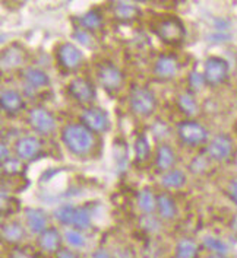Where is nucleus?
I'll list each match as a JSON object with an SVG mask.
<instances>
[{
    "instance_id": "obj_22",
    "label": "nucleus",
    "mask_w": 237,
    "mask_h": 258,
    "mask_svg": "<svg viewBox=\"0 0 237 258\" xmlns=\"http://www.w3.org/2000/svg\"><path fill=\"white\" fill-rule=\"evenodd\" d=\"M198 252V244L191 238H183L176 245V258H196Z\"/></svg>"
},
{
    "instance_id": "obj_36",
    "label": "nucleus",
    "mask_w": 237,
    "mask_h": 258,
    "mask_svg": "<svg viewBox=\"0 0 237 258\" xmlns=\"http://www.w3.org/2000/svg\"><path fill=\"white\" fill-rule=\"evenodd\" d=\"M191 169L192 172H202L207 169V159L204 156H198L194 162L191 163Z\"/></svg>"
},
{
    "instance_id": "obj_19",
    "label": "nucleus",
    "mask_w": 237,
    "mask_h": 258,
    "mask_svg": "<svg viewBox=\"0 0 237 258\" xmlns=\"http://www.w3.org/2000/svg\"><path fill=\"white\" fill-rule=\"evenodd\" d=\"M176 162V155L174 150L171 149L168 145H160L157 148V155H155V163L160 171H167Z\"/></svg>"
},
{
    "instance_id": "obj_23",
    "label": "nucleus",
    "mask_w": 237,
    "mask_h": 258,
    "mask_svg": "<svg viewBox=\"0 0 237 258\" xmlns=\"http://www.w3.org/2000/svg\"><path fill=\"white\" fill-rule=\"evenodd\" d=\"M24 78L28 85L34 86V88H42V86H47L49 85V76L47 73L41 70V69H35V68H29L25 70L24 73Z\"/></svg>"
},
{
    "instance_id": "obj_5",
    "label": "nucleus",
    "mask_w": 237,
    "mask_h": 258,
    "mask_svg": "<svg viewBox=\"0 0 237 258\" xmlns=\"http://www.w3.org/2000/svg\"><path fill=\"white\" fill-rule=\"evenodd\" d=\"M28 122L37 133L44 135V136L50 135L56 128V120H55L53 114L42 107H37V108H32L29 111Z\"/></svg>"
},
{
    "instance_id": "obj_32",
    "label": "nucleus",
    "mask_w": 237,
    "mask_h": 258,
    "mask_svg": "<svg viewBox=\"0 0 237 258\" xmlns=\"http://www.w3.org/2000/svg\"><path fill=\"white\" fill-rule=\"evenodd\" d=\"M139 226L144 229L145 232L148 233H153V232H157L160 229L161 223L157 216H154L153 213H144L142 216L139 218Z\"/></svg>"
},
{
    "instance_id": "obj_18",
    "label": "nucleus",
    "mask_w": 237,
    "mask_h": 258,
    "mask_svg": "<svg viewBox=\"0 0 237 258\" xmlns=\"http://www.w3.org/2000/svg\"><path fill=\"white\" fill-rule=\"evenodd\" d=\"M25 60V51L18 47V45H11L2 53V66L3 69H14L22 64Z\"/></svg>"
},
{
    "instance_id": "obj_14",
    "label": "nucleus",
    "mask_w": 237,
    "mask_h": 258,
    "mask_svg": "<svg viewBox=\"0 0 237 258\" xmlns=\"http://www.w3.org/2000/svg\"><path fill=\"white\" fill-rule=\"evenodd\" d=\"M0 105L2 109L8 114H16L24 108V98L15 89H5L0 94Z\"/></svg>"
},
{
    "instance_id": "obj_9",
    "label": "nucleus",
    "mask_w": 237,
    "mask_h": 258,
    "mask_svg": "<svg viewBox=\"0 0 237 258\" xmlns=\"http://www.w3.org/2000/svg\"><path fill=\"white\" fill-rule=\"evenodd\" d=\"M208 156L214 161L223 162L233 155V140L227 135H217L208 143Z\"/></svg>"
},
{
    "instance_id": "obj_12",
    "label": "nucleus",
    "mask_w": 237,
    "mask_h": 258,
    "mask_svg": "<svg viewBox=\"0 0 237 258\" xmlns=\"http://www.w3.org/2000/svg\"><path fill=\"white\" fill-rule=\"evenodd\" d=\"M41 149V142L34 136H24L18 139V142L15 143V152L18 155L19 159L29 161L32 158H35V155Z\"/></svg>"
},
{
    "instance_id": "obj_10",
    "label": "nucleus",
    "mask_w": 237,
    "mask_h": 258,
    "mask_svg": "<svg viewBox=\"0 0 237 258\" xmlns=\"http://www.w3.org/2000/svg\"><path fill=\"white\" fill-rule=\"evenodd\" d=\"M57 60L62 68L66 70H75L82 63V53L76 45L65 42L57 47Z\"/></svg>"
},
{
    "instance_id": "obj_21",
    "label": "nucleus",
    "mask_w": 237,
    "mask_h": 258,
    "mask_svg": "<svg viewBox=\"0 0 237 258\" xmlns=\"http://www.w3.org/2000/svg\"><path fill=\"white\" fill-rule=\"evenodd\" d=\"M157 209H158V213L163 219H174L176 213H177V209H176V204L174 200L168 196V194H160L157 197Z\"/></svg>"
},
{
    "instance_id": "obj_41",
    "label": "nucleus",
    "mask_w": 237,
    "mask_h": 258,
    "mask_svg": "<svg viewBox=\"0 0 237 258\" xmlns=\"http://www.w3.org/2000/svg\"><path fill=\"white\" fill-rule=\"evenodd\" d=\"M230 231H231V233L237 238V213L233 216L231 222H230Z\"/></svg>"
},
{
    "instance_id": "obj_28",
    "label": "nucleus",
    "mask_w": 237,
    "mask_h": 258,
    "mask_svg": "<svg viewBox=\"0 0 237 258\" xmlns=\"http://www.w3.org/2000/svg\"><path fill=\"white\" fill-rule=\"evenodd\" d=\"M79 24H81V27L86 29V31H94V29H98V28L101 27V24H103V16L101 14L98 12V11H89V12H86L85 15H82L81 18H79Z\"/></svg>"
},
{
    "instance_id": "obj_11",
    "label": "nucleus",
    "mask_w": 237,
    "mask_h": 258,
    "mask_svg": "<svg viewBox=\"0 0 237 258\" xmlns=\"http://www.w3.org/2000/svg\"><path fill=\"white\" fill-rule=\"evenodd\" d=\"M69 94L81 104H89L96 99V88L84 78H75L69 83Z\"/></svg>"
},
{
    "instance_id": "obj_29",
    "label": "nucleus",
    "mask_w": 237,
    "mask_h": 258,
    "mask_svg": "<svg viewBox=\"0 0 237 258\" xmlns=\"http://www.w3.org/2000/svg\"><path fill=\"white\" fill-rule=\"evenodd\" d=\"M75 213H76V207H73L70 204H63L55 212V218L62 225H73Z\"/></svg>"
},
{
    "instance_id": "obj_34",
    "label": "nucleus",
    "mask_w": 237,
    "mask_h": 258,
    "mask_svg": "<svg viewBox=\"0 0 237 258\" xmlns=\"http://www.w3.org/2000/svg\"><path fill=\"white\" fill-rule=\"evenodd\" d=\"M187 82H189L191 89L196 92V91H201V89L204 88V85H205V82L207 81H205V76H204V75H201L199 72L194 70V72H191Z\"/></svg>"
},
{
    "instance_id": "obj_1",
    "label": "nucleus",
    "mask_w": 237,
    "mask_h": 258,
    "mask_svg": "<svg viewBox=\"0 0 237 258\" xmlns=\"http://www.w3.org/2000/svg\"><path fill=\"white\" fill-rule=\"evenodd\" d=\"M62 142L75 155H85L94 148V135L84 124H68L62 130Z\"/></svg>"
},
{
    "instance_id": "obj_2",
    "label": "nucleus",
    "mask_w": 237,
    "mask_h": 258,
    "mask_svg": "<svg viewBox=\"0 0 237 258\" xmlns=\"http://www.w3.org/2000/svg\"><path fill=\"white\" fill-rule=\"evenodd\" d=\"M129 105L136 115L148 117L157 108V99L150 89L133 88L130 95H129Z\"/></svg>"
},
{
    "instance_id": "obj_17",
    "label": "nucleus",
    "mask_w": 237,
    "mask_h": 258,
    "mask_svg": "<svg viewBox=\"0 0 237 258\" xmlns=\"http://www.w3.org/2000/svg\"><path fill=\"white\" fill-rule=\"evenodd\" d=\"M25 238L24 226L19 222H8L2 225V239L8 244H18Z\"/></svg>"
},
{
    "instance_id": "obj_25",
    "label": "nucleus",
    "mask_w": 237,
    "mask_h": 258,
    "mask_svg": "<svg viewBox=\"0 0 237 258\" xmlns=\"http://www.w3.org/2000/svg\"><path fill=\"white\" fill-rule=\"evenodd\" d=\"M179 108L186 114V115H196L199 112V105L196 102L195 96L192 95L191 92H183L179 95L177 99Z\"/></svg>"
},
{
    "instance_id": "obj_7",
    "label": "nucleus",
    "mask_w": 237,
    "mask_h": 258,
    "mask_svg": "<svg viewBox=\"0 0 237 258\" xmlns=\"http://www.w3.org/2000/svg\"><path fill=\"white\" fill-rule=\"evenodd\" d=\"M204 76L207 83L211 86L221 85L228 76V63L221 57H209L205 61Z\"/></svg>"
},
{
    "instance_id": "obj_20",
    "label": "nucleus",
    "mask_w": 237,
    "mask_h": 258,
    "mask_svg": "<svg viewBox=\"0 0 237 258\" xmlns=\"http://www.w3.org/2000/svg\"><path fill=\"white\" fill-rule=\"evenodd\" d=\"M113 12L114 16L120 21H133L140 15V11L135 5L126 2H116L113 6Z\"/></svg>"
},
{
    "instance_id": "obj_43",
    "label": "nucleus",
    "mask_w": 237,
    "mask_h": 258,
    "mask_svg": "<svg viewBox=\"0 0 237 258\" xmlns=\"http://www.w3.org/2000/svg\"><path fill=\"white\" fill-rule=\"evenodd\" d=\"M208 258H225L224 255H218V254H212V255H209Z\"/></svg>"
},
{
    "instance_id": "obj_13",
    "label": "nucleus",
    "mask_w": 237,
    "mask_h": 258,
    "mask_svg": "<svg viewBox=\"0 0 237 258\" xmlns=\"http://www.w3.org/2000/svg\"><path fill=\"white\" fill-rule=\"evenodd\" d=\"M179 72V61L173 55H160L154 64V73L160 79H173Z\"/></svg>"
},
{
    "instance_id": "obj_35",
    "label": "nucleus",
    "mask_w": 237,
    "mask_h": 258,
    "mask_svg": "<svg viewBox=\"0 0 237 258\" xmlns=\"http://www.w3.org/2000/svg\"><path fill=\"white\" fill-rule=\"evenodd\" d=\"M2 169L8 175H16V174L21 172L22 165H21V162L18 159H8L6 162L2 163Z\"/></svg>"
},
{
    "instance_id": "obj_8",
    "label": "nucleus",
    "mask_w": 237,
    "mask_h": 258,
    "mask_svg": "<svg viewBox=\"0 0 237 258\" xmlns=\"http://www.w3.org/2000/svg\"><path fill=\"white\" fill-rule=\"evenodd\" d=\"M97 78L98 82L101 83V86L110 92L120 89L122 83H123V73L112 63L98 64Z\"/></svg>"
},
{
    "instance_id": "obj_39",
    "label": "nucleus",
    "mask_w": 237,
    "mask_h": 258,
    "mask_svg": "<svg viewBox=\"0 0 237 258\" xmlns=\"http://www.w3.org/2000/svg\"><path fill=\"white\" fill-rule=\"evenodd\" d=\"M91 258H113V255L107 251V249H104V248H100L97 251H94L92 252V255Z\"/></svg>"
},
{
    "instance_id": "obj_38",
    "label": "nucleus",
    "mask_w": 237,
    "mask_h": 258,
    "mask_svg": "<svg viewBox=\"0 0 237 258\" xmlns=\"http://www.w3.org/2000/svg\"><path fill=\"white\" fill-rule=\"evenodd\" d=\"M75 37H76V40L79 41V42H82L84 45H89L91 44V37L86 32H84V31H76Z\"/></svg>"
},
{
    "instance_id": "obj_42",
    "label": "nucleus",
    "mask_w": 237,
    "mask_h": 258,
    "mask_svg": "<svg viewBox=\"0 0 237 258\" xmlns=\"http://www.w3.org/2000/svg\"><path fill=\"white\" fill-rule=\"evenodd\" d=\"M0 150H2V163L6 162V161L9 159V150L6 149V145H5V143H2Z\"/></svg>"
},
{
    "instance_id": "obj_4",
    "label": "nucleus",
    "mask_w": 237,
    "mask_h": 258,
    "mask_svg": "<svg viewBox=\"0 0 237 258\" xmlns=\"http://www.w3.org/2000/svg\"><path fill=\"white\" fill-rule=\"evenodd\" d=\"M177 135L180 140L187 146H199L207 142V128L196 121H183L177 125Z\"/></svg>"
},
{
    "instance_id": "obj_15",
    "label": "nucleus",
    "mask_w": 237,
    "mask_h": 258,
    "mask_svg": "<svg viewBox=\"0 0 237 258\" xmlns=\"http://www.w3.org/2000/svg\"><path fill=\"white\" fill-rule=\"evenodd\" d=\"M60 244H62V236L56 228H47L38 236V245L45 252H57L60 249Z\"/></svg>"
},
{
    "instance_id": "obj_16",
    "label": "nucleus",
    "mask_w": 237,
    "mask_h": 258,
    "mask_svg": "<svg viewBox=\"0 0 237 258\" xmlns=\"http://www.w3.org/2000/svg\"><path fill=\"white\" fill-rule=\"evenodd\" d=\"M25 220L31 232L41 235L47 229V215L41 209H27L25 210Z\"/></svg>"
},
{
    "instance_id": "obj_33",
    "label": "nucleus",
    "mask_w": 237,
    "mask_h": 258,
    "mask_svg": "<svg viewBox=\"0 0 237 258\" xmlns=\"http://www.w3.org/2000/svg\"><path fill=\"white\" fill-rule=\"evenodd\" d=\"M65 238L68 241V244L75 246V248H84L86 241H85V236L81 233V231H76V229H70V231L65 232Z\"/></svg>"
},
{
    "instance_id": "obj_30",
    "label": "nucleus",
    "mask_w": 237,
    "mask_h": 258,
    "mask_svg": "<svg viewBox=\"0 0 237 258\" xmlns=\"http://www.w3.org/2000/svg\"><path fill=\"white\" fill-rule=\"evenodd\" d=\"M91 225V216H89V212L85 209V207H78L76 209V213H75V218H73V228L76 231H85L88 229Z\"/></svg>"
},
{
    "instance_id": "obj_27",
    "label": "nucleus",
    "mask_w": 237,
    "mask_h": 258,
    "mask_svg": "<svg viewBox=\"0 0 237 258\" xmlns=\"http://www.w3.org/2000/svg\"><path fill=\"white\" fill-rule=\"evenodd\" d=\"M186 182V175L179 169H171L161 178V184L167 188H180Z\"/></svg>"
},
{
    "instance_id": "obj_6",
    "label": "nucleus",
    "mask_w": 237,
    "mask_h": 258,
    "mask_svg": "<svg viewBox=\"0 0 237 258\" xmlns=\"http://www.w3.org/2000/svg\"><path fill=\"white\" fill-rule=\"evenodd\" d=\"M81 121L85 127L91 132L96 133H104L107 132L109 125H110V120H109V114L103 108L98 107H89L85 108L81 112Z\"/></svg>"
},
{
    "instance_id": "obj_26",
    "label": "nucleus",
    "mask_w": 237,
    "mask_h": 258,
    "mask_svg": "<svg viewBox=\"0 0 237 258\" xmlns=\"http://www.w3.org/2000/svg\"><path fill=\"white\" fill-rule=\"evenodd\" d=\"M133 149H135V159H136V162H145L150 158V153H151L148 137L145 136V135H139V136L136 137V140H135Z\"/></svg>"
},
{
    "instance_id": "obj_37",
    "label": "nucleus",
    "mask_w": 237,
    "mask_h": 258,
    "mask_svg": "<svg viewBox=\"0 0 237 258\" xmlns=\"http://www.w3.org/2000/svg\"><path fill=\"white\" fill-rule=\"evenodd\" d=\"M56 258H79L78 254H75L73 251H70L68 248H60L56 252Z\"/></svg>"
},
{
    "instance_id": "obj_31",
    "label": "nucleus",
    "mask_w": 237,
    "mask_h": 258,
    "mask_svg": "<svg viewBox=\"0 0 237 258\" xmlns=\"http://www.w3.org/2000/svg\"><path fill=\"white\" fill-rule=\"evenodd\" d=\"M204 246L209 251H212L214 254H218V255H224L228 251V245L223 242L221 239L215 238V236H205L204 238Z\"/></svg>"
},
{
    "instance_id": "obj_24",
    "label": "nucleus",
    "mask_w": 237,
    "mask_h": 258,
    "mask_svg": "<svg viewBox=\"0 0 237 258\" xmlns=\"http://www.w3.org/2000/svg\"><path fill=\"white\" fill-rule=\"evenodd\" d=\"M138 206L139 209L147 215V213H153L157 207V197L153 194V191L150 188H144L138 194Z\"/></svg>"
},
{
    "instance_id": "obj_40",
    "label": "nucleus",
    "mask_w": 237,
    "mask_h": 258,
    "mask_svg": "<svg viewBox=\"0 0 237 258\" xmlns=\"http://www.w3.org/2000/svg\"><path fill=\"white\" fill-rule=\"evenodd\" d=\"M230 197L237 204V178L230 184Z\"/></svg>"
},
{
    "instance_id": "obj_3",
    "label": "nucleus",
    "mask_w": 237,
    "mask_h": 258,
    "mask_svg": "<svg viewBox=\"0 0 237 258\" xmlns=\"http://www.w3.org/2000/svg\"><path fill=\"white\" fill-rule=\"evenodd\" d=\"M184 25L179 18L176 16H170L164 18L160 21V24L157 25V35L160 37V40L170 45H176L180 44L184 38Z\"/></svg>"
}]
</instances>
